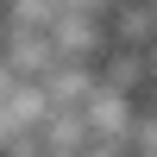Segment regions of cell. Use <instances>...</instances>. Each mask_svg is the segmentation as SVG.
<instances>
[{
	"label": "cell",
	"instance_id": "1",
	"mask_svg": "<svg viewBox=\"0 0 157 157\" xmlns=\"http://www.w3.org/2000/svg\"><path fill=\"white\" fill-rule=\"evenodd\" d=\"M107 32H113V50H151L157 44V13L151 0H120L107 13Z\"/></svg>",
	"mask_w": 157,
	"mask_h": 157
},
{
	"label": "cell",
	"instance_id": "2",
	"mask_svg": "<svg viewBox=\"0 0 157 157\" xmlns=\"http://www.w3.org/2000/svg\"><path fill=\"white\" fill-rule=\"evenodd\" d=\"M94 75H101V82L113 88V94H126V101H132L138 88H151V69H145V50H107Z\"/></svg>",
	"mask_w": 157,
	"mask_h": 157
},
{
	"label": "cell",
	"instance_id": "3",
	"mask_svg": "<svg viewBox=\"0 0 157 157\" xmlns=\"http://www.w3.org/2000/svg\"><path fill=\"white\" fill-rule=\"evenodd\" d=\"M0 25H6V0H0Z\"/></svg>",
	"mask_w": 157,
	"mask_h": 157
}]
</instances>
